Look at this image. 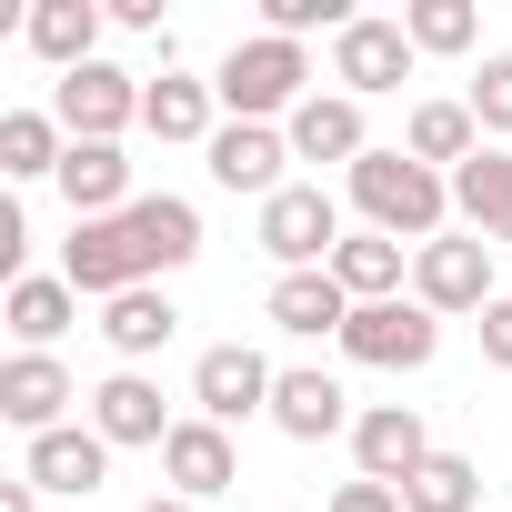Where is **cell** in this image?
<instances>
[{
    "label": "cell",
    "instance_id": "6da1fadb",
    "mask_svg": "<svg viewBox=\"0 0 512 512\" xmlns=\"http://www.w3.org/2000/svg\"><path fill=\"white\" fill-rule=\"evenodd\" d=\"M352 211L392 241H442V211H452V181L422 171L412 151H362L352 161Z\"/></svg>",
    "mask_w": 512,
    "mask_h": 512
},
{
    "label": "cell",
    "instance_id": "7a4b0ae2",
    "mask_svg": "<svg viewBox=\"0 0 512 512\" xmlns=\"http://www.w3.org/2000/svg\"><path fill=\"white\" fill-rule=\"evenodd\" d=\"M312 51L302 41H272V31H251V41H231V61L211 71V91H221V111L231 121H272V111H302L312 91Z\"/></svg>",
    "mask_w": 512,
    "mask_h": 512
},
{
    "label": "cell",
    "instance_id": "3957f363",
    "mask_svg": "<svg viewBox=\"0 0 512 512\" xmlns=\"http://www.w3.org/2000/svg\"><path fill=\"white\" fill-rule=\"evenodd\" d=\"M412 302L442 322V312H492L502 292H492V241L482 231H442V241H422L412 251Z\"/></svg>",
    "mask_w": 512,
    "mask_h": 512
},
{
    "label": "cell",
    "instance_id": "277c9868",
    "mask_svg": "<svg viewBox=\"0 0 512 512\" xmlns=\"http://www.w3.org/2000/svg\"><path fill=\"white\" fill-rule=\"evenodd\" d=\"M262 251H272L282 272H332V251H342V211H332V191H322V181L272 191V201H262Z\"/></svg>",
    "mask_w": 512,
    "mask_h": 512
},
{
    "label": "cell",
    "instance_id": "5b68a950",
    "mask_svg": "<svg viewBox=\"0 0 512 512\" xmlns=\"http://www.w3.org/2000/svg\"><path fill=\"white\" fill-rule=\"evenodd\" d=\"M342 352H352V362H372V372H422V362L442 352V322H432L422 302H352Z\"/></svg>",
    "mask_w": 512,
    "mask_h": 512
},
{
    "label": "cell",
    "instance_id": "8992f818",
    "mask_svg": "<svg viewBox=\"0 0 512 512\" xmlns=\"http://www.w3.org/2000/svg\"><path fill=\"white\" fill-rule=\"evenodd\" d=\"M61 282H71L81 302H121V292H141V282H151L141 241H131V211H121V221H71V251H61Z\"/></svg>",
    "mask_w": 512,
    "mask_h": 512
},
{
    "label": "cell",
    "instance_id": "52a82bcc",
    "mask_svg": "<svg viewBox=\"0 0 512 512\" xmlns=\"http://www.w3.org/2000/svg\"><path fill=\"white\" fill-rule=\"evenodd\" d=\"M141 101H151V81H131V71L91 61V71H71V81L51 91V121H61L71 141H121V131L141 121Z\"/></svg>",
    "mask_w": 512,
    "mask_h": 512
},
{
    "label": "cell",
    "instance_id": "ba28073f",
    "mask_svg": "<svg viewBox=\"0 0 512 512\" xmlns=\"http://www.w3.org/2000/svg\"><path fill=\"white\" fill-rule=\"evenodd\" d=\"M272 382H282V372L251 352V342H211V352L191 362V402H201V422H221V432L251 422V412H272Z\"/></svg>",
    "mask_w": 512,
    "mask_h": 512
},
{
    "label": "cell",
    "instance_id": "9c48e42d",
    "mask_svg": "<svg viewBox=\"0 0 512 512\" xmlns=\"http://www.w3.org/2000/svg\"><path fill=\"white\" fill-rule=\"evenodd\" d=\"M412 61H422V51H412V31H402V21H352V31L332 41V81H342L352 101L402 91V81H412Z\"/></svg>",
    "mask_w": 512,
    "mask_h": 512
},
{
    "label": "cell",
    "instance_id": "30bf717a",
    "mask_svg": "<svg viewBox=\"0 0 512 512\" xmlns=\"http://www.w3.org/2000/svg\"><path fill=\"white\" fill-rule=\"evenodd\" d=\"M352 462H362V482H412L422 462H432V432H422V412L412 402H372L362 422H352Z\"/></svg>",
    "mask_w": 512,
    "mask_h": 512
},
{
    "label": "cell",
    "instance_id": "8fae6325",
    "mask_svg": "<svg viewBox=\"0 0 512 512\" xmlns=\"http://www.w3.org/2000/svg\"><path fill=\"white\" fill-rule=\"evenodd\" d=\"M282 161H292V131H272V121H221V131H211V181H221V191L272 201V191H292Z\"/></svg>",
    "mask_w": 512,
    "mask_h": 512
},
{
    "label": "cell",
    "instance_id": "7c38bea8",
    "mask_svg": "<svg viewBox=\"0 0 512 512\" xmlns=\"http://www.w3.org/2000/svg\"><path fill=\"white\" fill-rule=\"evenodd\" d=\"M81 392H71V372L51 362V352H11V362H0V422H21L31 442L41 432H61V412H71Z\"/></svg>",
    "mask_w": 512,
    "mask_h": 512
},
{
    "label": "cell",
    "instance_id": "4fadbf2b",
    "mask_svg": "<svg viewBox=\"0 0 512 512\" xmlns=\"http://www.w3.org/2000/svg\"><path fill=\"white\" fill-rule=\"evenodd\" d=\"M161 472H171V492H181V502H211V492H231V482H241V452H231V432H221V422H201V412H191V422L161 442Z\"/></svg>",
    "mask_w": 512,
    "mask_h": 512
},
{
    "label": "cell",
    "instance_id": "5bb4252c",
    "mask_svg": "<svg viewBox=\"0 0 512 512\" xmlns=\"http://www.w3.org/2000/svg\"><path fill=\"white\" fill-rule=\"evenodd\" d=\"M61 201H71V221H121V211H131V161H121V141H71Z\"/></svg>",
    "mask_w": 512,
    "mask_h": 512
},
{
    "label": "cell",
    "instance_id": "9a60e30c",
    "mask_svg": "<svg viewBox=\"0 0 512 512\" xmlns=\"http://www.w3.org/2000/svg\"><path fill=\"white\" fill-rule=\"evenodd\" d=\"M91 432H101L111 452H121V442H151V452H161L181 422L161 412V382H141V372H111V382L91 392Z\"/></svg>",
    "mask_w": 512,
    "mask_h": 512
},
{
    "label": "cell",
    "instance_id": "2e32d148",
    "mask_svg": "<svg viewBox=\"0 0 512 512\" xmlns=\"http://www.w3.org/2000/svg\"><path fill=\"white\" fill-rule=\"evenodd\" d=\"M372 151V131H362V101L352 91H312L302 111H292V161H362Z\"/></svg>",
    "mask_w": 512,
    "mask_h": 512
},
{
    "label": "cell",
    "instance_id": "e0dca14e",
    "mask_svg": "<svg viewBox=\"0 0 512 512\" xmlns=\"http://www.w3.org/2000/svg\"><path fill=\"white\" fill-rule=\"evenodd\" d=\"M101 472H111V442H101V432H81V422L41 432V442H31V462H21V482H31V492H71V502H81Z\"/></svg>",
    "mask_w": 512,
    "mask_h": 512
},
{
    "label": "cell",
    "instance_id": "ac0fdd59",
    "mask_svg": "<svg viewBox=\"0 0 512 512\" xmlns=\"http://www.w3.org/2000/svg\"><path fill=\"white\" fill-rule=\"evenodd\" d=\"M402 151L422 161V171H462L472 151H482V121H472V101H412V121H402Z\"/></svg>",
    "mask_w": 512,
    "mask_h": 512
},
{
    "label": "cell",
    "instance_id": "d6986e66",
    "mask_svg": "<svg viewBox=\"0 0 512 512\" xmlns=\"http://www.w3.org/2000/svg\"><path fill=\"white\" fill-rule=\"evenodd\" d=\"M342 322H352V292L332 282V272H282L272 282V332H292V342H342Z\"/></svg>",
    "mask_w": 512,
    "mask_h": 512
},
{
    "label": "cell",
    "instance_id": "ffe728a7",
    "mask_svg": "<svg viewBox=\"0 0 512 512\" xmlns=\"http://www.w3.org/2000/svg\"><path fill=\"white\" fill-rule=\"evenodd\" d=\"M402 272H412V241H392V231H342V251H332V282L352 302H402Z\"/></svg>",
    "mask_w": 512,
    "mask_h": 512
},
{
    "label": "cell",
    "instance_id": "44dd1931",
    "mask_svg": "<svg viewBox=\"0 0 512 512\" xmlns=\"http://www.w3.org/2000/svg\"><path fill=\"white\" fill-rule=\"evenodd\" d=\"M131 241H141L151 272H181V262H201V211L181 191H141L131 201Z\"/></svg>",
    "mask_w": 512,
    "mask_h": 512
},
{
    "label": "cell",
    "instance_id": "7402d4cb",
    "mask_svg": "<svg viewBox=\"0 0 512 512\" xmlns=\"http://www.w3.org/2000/svg\"><path fill=\"white\" fill-rule=\"evenodd\" d=\"M211 111H221V91H211V81L161 71V81H151V101H141V131H151V141H201V151H211V131H221Z\"/></svg>",
    "mask_w": 512,
    "mask_h": 512
},
{
    "label": "cell",
    "instance_id": "603a6c76",
    "mask_svg": "<svg viewBox=\"0 0 512 512\" xmlns=\"http://www.w3.org/2000/svg\"><path fill=\"white\" fill-rule=\"evenodd\" d=\"M452 211L482 231V241H512V151H472L452 171Z\"/></svg>",
    "mask_w": 512,
    "mask_h": 512
},
{
    "label": "cell",
    "instance_id": "cb8c5ba5",
    "mask_svg": "<svg viewBox=\"0 0 512 512\" xmlns=\"http://www.w3.org/2000/svg\"><path fill=\"white\" fill-rule=\"evenodd\" d=\"M71 312H81V292H71L61 272H21V282H11V342H21V352H51V342L71 332Z\"/></svg>",
    "mask_w": 512,
    "mask_h": 512
},
{
    "label": "cell",
    "instance_id": "d4e9b609",
    "mask_svg": "<svg viewBox=\"0 0 512 512\" xmlns=\"http://www.w3.org/2000/svg\"><path fill=\"white\" fill-rule=\"evenodd\" d=\"M171 332H181V312H171L151 282H141V292H121V302H101V342L121 352V372H131V362H151Z\"/></svg>",
    "mask_w": 512,
    "mask_h": 512
},
{
    "label": "cell",
    "instance_id": "484cf974",
    "mask_svg": "<svg viewBox=\"0 0 512 512\" xmlns=\"http://www.w3.org/2000/svg\"><path fill=\"white\" fill-rule=\"evenodd\" d=\"M272 422H282L292 442H332L352 412H342V382H332V372H282V382H272Z\"/></svg>",
    "mask_w": 512,
    "mask_h": 512
},
{
    "label": "cell",
    "instance_id": "4316f807",
    "mask_svg": "<svg viewBox=\"0 0 512 512\" xmlns=\"http://www.w3.org/2000/svg\"><path fill=\"white\" fill-rule=\"evenodd\" d=\"M61 161H71V131L51 121V111H0V171L11 181H61Z\"/></svg>",
    "mask_w": 512,
    "mask_h": 512
},
{
    "label": "cell",
    "instance_id": "83f0119b",
    "mask_svg": "<svg viewBox=\"0 0 512 512\" xmlns=\"http://www.w3.org/2000/svg\"><path fill=\"white\" fill-rule=\"evenodd\" d=\"M91 41H101V11H91V0H41V11H31V51L71 81V71H91Z\"/></svg>",
    "mask_w": 512,
    "mask_h": 512
},
{
    "label": "cell",
    "instance_id": "f1b7e54d",
    "mask_svg": "<svg viewBox=\"0 0 512 512\" xmlns=\"http://www.w3.org/2000/svg\"><path fill=\"white\" fill-rule=\"evenodd\" d=\"M402 512H482V462L472 452H432L402 482Z\"/></svg>",
    "mask_w": 512,
    "mask_h": 512
},
{
    "label": "cell",
    "instance_id": "f546056e",
    "mask_svg": "<svg viewBox=\"0 0 512 512\" xmlns=\"http://www.w3.org/2000/svg\"><path fill=\"white\" fill-rule=\"evenodd\" d=\"M402 31H412V51H472V0H412L402 11Z\"/></svg>",
    "mask_w": 512,
    "mask_h": 512
},
{
    "label": "cell",
    "instance_id": "4dcf8cb0",
    "mask_svg": "<svg viewBox=\"0 0 512 512\" xmlns=\"http://www.w3.org/2000/svg\"><path fill=\"white\" fill-rule=\"evenodd\" d=\"M352 21H362V11H342V0H262V31H272V41H302V31H332V41H342Z\"/></svg>",
    "mask_w": 512,
    "mask_h": 512
},
{
    "label": "cell",
    "instance_id": "1f68e13d",
    "mask_svg": "<svg viewBox=\"0 0 512 512\" xmlns=\"http://www.w3.org/2000/svg\"><path fill=\"white\" fill-rule=\"evenodd\" d=\"M462 101H472V121H482L492 141H512V51H492V61H482V81H472Z\"/></svg>",
    "mask_w": 512,
    "mask_h": 512
},
{
    "label": "cell",
    "instance_id": "d6a6232c",
    "mask_svg": "<svg viewBox=\"0 0 512 512\" xmlns=\"http://www.w3.org/2000/svg\"><path fill=\"white\" fill-rule=\"evenodd\" d=\"M332 512H402V492H392V482H342Z\"/></svg>",
    "mask_w": 512,
    "mask_h": 512
},
{
    "label": "cell",
    "instance_id": "836d02e7",
    "mask_svg": "<svg viewBox=\"0 0 512 512\" xmlns=\"http://www.w3.org/2000/svg\"><path fill=\"white\" fill-rule=\"evenodd\" d=\"M482 362H502V372H512V292L482 312Z\"/></svg>",
    "mask_w": 512,
    "mask_h": 512
},
{
    "label": "cell",
    "instance_id": "e575fe53",
    "mask_svg": "<svg viewBox=\"0 0 512 512\" xmlns=\"http://www.w3.org/2000/svg\"><path fill=\"white\" fill-rule=\"evenodd\" d=\"M0 512H41V492H31V482H11V492H0Z\"/></svg>",
    "mask_w": 512,
    "mask_h": 512
},
{
    "label": "cell",
    "instance_id": "d590c367",
    "mask_svg": "<svg viewBox=\"0 0 512 512\" xmlns=\"http://www.w3.org/2000/svg\"><path fill=\"white\" fill-rule=\"evenodd\" d=\"M141 512H201V502H181V492H151V502H141Z\"/></svg>",
    "mask_w": 512,
    "mask_h": 512
}]
</instances>
